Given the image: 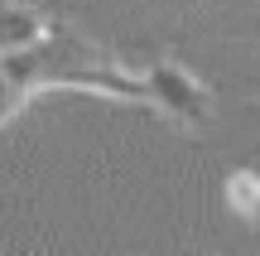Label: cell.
I'll list each match as a JSON object with an SVG mask.
<instances>
[{"instance_id":"obj_3","label":"cell","mask_w":260,"mask_h":256,"mask_svg":"<svg viewBox=\"0 0 260 256\" xmlns=\"http://www.w3.org/2000/svg\"><path fill=\"white\" fill-rule=\"evenodd\" d=\"M48 19L39 15L34 5H15V0H0V53H15V48H29L48 34Z\"/></svg>"},{"instance_id":"obj_4","label":"cell","mask_w":260,"mask_h":256,"mask_svg":"<svg viewBox=\"0 0 260 256\" xmlns=\"http://www.w3.org/2000/svg\"><path fill=\"white\" fill-rule=\"evenodd\" d=\"M226 203H232V213L260 222V174H251V169L226 174Z\"/></svg>"},{"instance_id":"obj_2","label":"cell","mask_w":260,"mask_h":256,"mask_svg":"<svg viewBox=\"0 0 260 256\" xmlns=\"http://www.w3.org/2000/svg\"><path fill=\"white\" fill-rule=\"evenodd\" d=\"M145 77V97L140 102L154 106V111H164L169 121L188 126V131H203V126H212V92H207L203 82H198L193 73H188L183 63H174V58H159Z\"/></svg>"},{"instance_id":"obj_1","label":"cell","mask_w":260,"mask_h":256,"mask_svg":"<svg viewBox=\"0 0 260 256\" xmlns=\"http://www.w3.org/2000/svg\"><path fill=\"white\" fill-rule=\"evenodd\" d=\"M44 87L102 92V97H121V102H140L145 97V77L125 73L106 48H96L92 39H82L68 24H53L29 48L0 53V126Z\"/></svg>"}]
</instances>
